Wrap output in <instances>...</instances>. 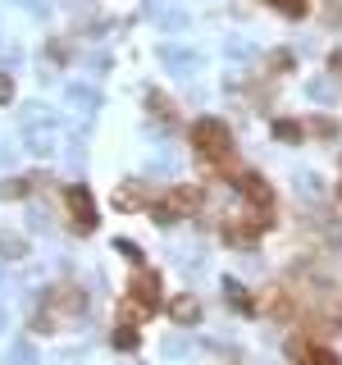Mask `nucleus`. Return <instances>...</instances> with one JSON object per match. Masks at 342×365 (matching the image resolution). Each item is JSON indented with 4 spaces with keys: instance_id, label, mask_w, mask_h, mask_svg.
Here are the masks:
<instances>
[{
    "instance_id": "4",
    "label": "nucleus",
    "mask_w": 342,
    "mask_h": 365,
    "mask_svg": "<svg viewBox=\"0 0 342 365\" xmlns=\"http://www.w3.org/2000/svg\"><path fill=\"white\" fill-rule=\"evenodd\" d=\"M173 315H178V320H197V306H192V302H173Z\"/></svg>"
},
{
    "instance_id": "5",
    "label": "nucleus",
    "mask_w": 342,
    "mask_h": 365,
    "mask_svg": "<svg viewBox=\"0 0 342 365\" xmlns=\"http://www.w3.org/2000/svg\"><path fill=\"white\" fill-rule=\"evenodd\" d=\"M5 96H9V82H5V78H0V101H5Z\"/></svg>"
},
{
    "instance_id": "1",
    "label": "nucleus",
    "mask_w": 342,
    "mask_h": 365,
    "mask_svg": "<svg viewBox=\"0 0 342 365\" xmlns=\"http://www.w3.org/2000/svg\"><path fill=\"white\" fill-rule=\"evenodd\" d=\"M192 142H197L205 156H228V132H224V123H214V119H201L197 128H192Z\"/></svg>"
},
{
    "instance_id": "2",
    "label": "nucleus",
    "mask_w": 342,
    "mask_h": 365,
    "mask_svg": "<svg viewBox=\"0 0 342 365\" xmlns=\"http://www.w3.org/2000/svg\"><path fill=\"white\" fill-rule=\"evenodd\" d=\"M133 302L142 306V311H155V302H160V278L146 274V270H137L133 274Z\"/></svg>"
},
{
    "instance_id": "3",
    "label": "nucleus",
    "mask_w": 342,
    "mask_h": 365,
    "mask_svg": "<svg viewBox=\"0 0 342 365\" xmlns=\"http://www.w3.org/2000/svg\"><path fill=\"white\" fill-rule=\"evenodd\" d=\"M68 206H73L78 215H83V228H92V224H96V219H92V206H87L83 192H68Z\"/></svg>"
}]
</instances>
